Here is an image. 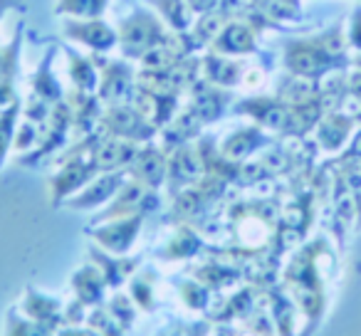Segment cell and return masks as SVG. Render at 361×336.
<instances>
[{"instance_id":"484cf974","label":"cell","mask_w":361,"mask_h":336,"mask_svg":"<svg viewBox=\"0 0 361 336\" xmlns=\"http://www.w3.org/2000/svg\"><path fill=\"white\" fill-rule=\"evenodd\" d=\"M203 250V240L191 225H178L169 245L161 250V260H188Z\"/></svg>"},{"instance_id":"9a60e30c","label":"cell","mask_w":361,"mask_h":336,"mask_svg":"<svg viewBox=\"0 0 361 336\" xmlns=\"http://www.w3.org/2000/svg\"><path fill=\"white\" fill-rule=\"evenodd\" d=\"M131 101L144 111V116L159 131L164 129L180 109V94H176V92L151 89V87H144V85H136L134 99Z\"/></svg>"},{"instance_id":"6da1fadb","label":"cell","mask_w":361,"mask_h":336,"mask_svg":"<svg viewBox=\"0 0 361 336\" xmlns=\"http://www.w3.org/2000/svg\"><path fill=\"white\" fill-rule=\"evenodd\" d=\"M116 32H119V55L131 62H139L154 47L180 40V32L169 30L159 13L149 6H134L129 15L119 18Z\"/></svg>"},{"instance_id":"3957f363","label":"cell","mask_w":361,"mask_h":336,"mask_svg":"<svg viewBox=\"0 0 361 336\" xmlns=\"http://www.w3.org/2000/svg\"><path fill=\"white\" fill-rule=\"evenodd\" d=\"M99 129L104 131L106 136L134 141V144H149V141H154L156 134H159V129L146 119L144 111H141L134 101L104 106L102 119H99Z\"/></svg>"},{"instance_id":"cb8c5ba5","label":"cell","mask_w":361,"mask_h":336,"mask_svg":"<svg viewBox=\"0 0 361 336\" xmlns=\"http://www.w3.org/2000/svg\"><path fill=\"white\" fill-rule=\"evenodd\" d=\"M146 6L159 13L161 20L173 32H188L196 23V13L191 11L188 0H144Z\"/></svg>"},{"instance_id":"f1b7e54d","label":"cell","mask_w":361,"mask_h":336,"mask_svg":"<svg viewBox=\"0 0 361 336\" xmlns=\"http://www.w3.org/2000/svg\"><path fill=\"white\" fill-rule=\"evenodd\" d=\"M50 326L40 324V321H32L25 319V316L18 314V309L8 311V319H6V336H52Z\"/></svg>"},{"instance_id":"f546056e","label":"cell","mask_w":361,"mask_h":336,"mask_svg":"<svg viewBox=\"0 0 361 336\" xmlns=\"http://www.w3.org/2000/svg\"><path fill=\"white\" fill-rule=\"evenodd\" d=\"M131 299L141 309H154V275L151 272H136L131 277Z\"/></svg>"},{"instance_id":"e0dca14e","label":"cell","mask_w":361,"mask_h":336,"mask_svg":"<svg viewBox=\"0 0 361 336\" xmlns=\"http://www.w3.org/2000/svg\"><path fill=\"white\" fill-rule=\"evenodd\" d=\"M257 50V30L243 18H233L226 27L216 35V40L208 45V52L231 57H245Z\"/></svg>"},{"instance_id":"ba28073f","label":"cell","mask_w":361,"mask_h":336,"mask_svg":"<svg viewBox=\"0 0 361 336\" xmlns=\"http://www.w3.org/2000/svg\"><path fill=\"white\" fill-rule=\"evenodd\" d=\"M159 206V196L156 191L146 188L144 183L134 181V178H126V183L119 188L114 198L102 208L99 216H94L92 225L104 220H114V218H124V216H134V213H151Z\"/></svg>"},{"instance_id":"2e32d148","label":"cell","mask_w":361,"mask_h":336,"mask_svg":"<svg viewBox=\"0 0 361 336\" xmlns=\"http://www.w3.org/2000/svg\"><path fill=\"white\" fill-rule=\"evenodd\" d=\"M97 129H99V126H97ZM139 149H141V144L116 139V136H106L104 131L99 129V139H97L94 149L90 151V156L102 173L121 171V168H129V163L134 161V156L139 154Z\"/></svg>"},{"instance_id":"d6a6232c","label":"cell","mask_w":361,"mask_h":336,"mask_svg":"<svg viewBox=\"0 0 361 336\" xmlns=\"http://www.w3.org/2000/svg\"><path fill=\"white\" fill-rule=\"evenodd\" d=\"M13 11L25 13L27 8H25V3H23V0H0V23H3V18H6L8 13H13ZM0 45H3V42H0Z\"/></svg>"},{"instance_id":"5b68a950","label":"cell","mask_w":361,"mask_h":336,"mask_svg":"<svg viewBox=\"0 0 361 336\" xmlns=\"http://www.w3.org/2000/svg\"><path fill=\"white\" fill-rule=\"evenodd\" d=\"M60 168L47 178V191H50V203L52 206H62L67 198H72L75 193H80L90 181H94L99 176V168L94 166L90 154L72 156L67 161H60Z\"/></svg>"},{"instance_id":"7a4b0ae2","label":"cell","mask_w":361,"mask_h":336,"mask_svg":"<svg viewBox=\"0 0 361 336\" xmlns=\"http://www.w3.org/2000/svg\"><path fill=\"white\" fill-rule=\"evenodd\" d=\"M97 70H99V87L97 97L104 106L111 104H126L134 99L136 92V65L126 57H109V55H94Z\"/></svg>"},{"instance_id":"83f0119b","label":"cell","mask_w":361,"mask_h":336,"mask_svg":"<svg viewBox=\"0 0 361 336\" xmlns=\"http://www.w3.org/2000/svg\"><path fill=\"white\" fill-rule=\"evenodd\" d=\"M111 0H57L55 15L60 18H104Z\"/></svg>"},{"instance_id":"4316f807","label":"cell","mask_w":361,"mask_h":336,"mask_svg":"<svg viewBox=\"0 0 361 336\" xmlns=\"http://www.w3.org/2000/svg\"><path fill=\"white\" fill-rule=\"evenodd\" d=\"M20 119H23V99L18 97L13 104H8L6 109H0V168L6 166L8 156L13 151Z\"/></svg>"},{"instance_id":"d6986e66","label":"cell","mask_w":361,"mask_h":336,"mask_svg":"<svg viewBox=\"0 0 361 336\" xmlns=\"http://www.w3.org/2000/svg\"><path fill=\"white\" fill-rule=\"evenodd\" d=\"M60 47L65 50V57H67V75H70L72 89L87 92V94H97V87H99V70H97V62H94V57H92V52L85 55V52H80L72 45H65V42H60Z\"/></svg>"},{"instance_id":"4fadbf2b","label":"cell","mask_w":361,"mask_h":336,"mask_svg":"<svg viewBox=\"0 0 361 336\" xmlns=\"http://www.w3.org/2000/svg\"><path fill=\"white\" fill-rule=\"evenodd\" d=\"M233 101L231 89H223V87L211 85L208 80H198L196 85L188 89V109L201 119L203 126L216 124V121L223 119L228 104Z\"/></svg>"},{"instance_id":"ac0fdd59","label":"cell","mask_w":361,"mask_h":336,"mask_svg":"<svg viewBox=\"0 0 361 336\" xmlns=\"http://www.w3.org/2000/svg\"><path fill=\"white\" fill-rule=\"evenodd\" d=\"M243 75H245V65H243L240 57L218 55V52L208 50L206 55H201V77L211 85L233 89V87H240Z\"/></svg>"},{"instance_id":"8992f818","label":"cell","mask_w":361,"mask_h":336,"mask_svg":"<svg viewBox=\"0 0 361 336\" xmlns=\"http://www.w3.org/2000/svg\"><path fill=\"white\" fill-rule=\"evenodd\" d=\"M146 216H149V213H134V216L97 223V225L90 228V237L94 240L97 247L111 252V255H126V252H131V247H134Z\"/></svg>"},{"instance_id":"9c48e42d","label":"cell","mask_w":361,"mask_h":336,"mask_svg":"<svg viewBox=\"0 0 361 336\" xmlns=\"http://www.w3.org/2000/svg\"><path fill=\"white\" fill-rule=\"evenodd\" d=\"M23 42H25V23L16 27L13 37L0 45V109L18 99V82H20Z\"/></svg>"},{"instance_id":"8fae6325","label":"cell","mask_w":361,"mask_h":336,"mask_svg":"<svg viewBox=\"0 0 361 336\" xmlns=\"http://www.w3.org/2000/svg\"><path fill=\"white\" fill-rule=\"evenodd\" d=\"M126 178H129L126 168H121V171H104L94 181L87 183L80 193L67 198L62 206L70 208V211H97V208H104L119 193V188L126 183Z\"/></svg>"},{"instance_id":"277c9868","label":"cell","mask_w":361,"mask_h":336,"mask_svg":"<svg viewBox=\"0 0 361 336\" xmlns=\"http://www.w3.org/2000/svg\"><path fill=\"white\" fill-rule=\"evenodd\" d=\"M62 32L72 45H80L94 55H111L119 50V32L104 18H65Z\"/></svg>"},{"instance_id":"5bb4252c","label":"cell","mask_w":361,"mask_h":336,"mask_svg":"<svg viewBox=\"0 0 361 336\" xmlns=\"http://www.w3.org/2000/svg\"><path fill=\"white\" fill-rule=\"evenodd\" d=\"M60 50H62L60 42H50V47L42 52V60L37 62V67L30 75V94L27 97H35V99L45 101V104H50V106L65 101V94H67L62 82L57 80V75H55V60Z\"/></svg>"},{"instance_id":"30bf717a","label":"cell","mask_w":361,"mask_h":336,"mask_svg":"<svg viewBox=\"0 0 361 336\" xmlns=\"http://www.w3.org/2000/svg\"><path fill=\"white\" fill-rule=\"evenodd\" d=\"M203 176V161L198 154L196 141L183 144L178 149L169 151V173H166V186H169L171 198L178 196L180 191L191 188Z\"/></svg>"},{"instance_id":"ffe728a7","label":"cell","mask_w":361,"mask_h":336,"mask_svg":"<svg viewBox=\"0 0 361 336\" xmlns=\"http://www.w3.org/2000/svg\"><path fill=\"white\" fill-rule=\"evenodd\" d=\"M90 257L99 272L104 275L106 287H121L131 275H136L141 265V257H129V255H111V252L102 250V247L92 245Z\"/></svg>"},{"instance_id":"52a82bcc","label":"cell","mask_w":361,"mask_h":336,"mask_svg":"<svg viewBox=\"0 0 361 336\" xmlns=\"http://www.w3.org/2000/svg\"><path fill=\"white\" fill-rule=\"evenodd\" d=\"M70 134H72V111H70V106H67V101H60V104L52 106L50 119L40 126V141H37V146L30 154L20 156V163L35 166L37 161L57 154L60 149H65L67 136Z\"/></svg>"},{"instance_id":"1f68e13d","label":"cell","mask_w":361,"mask_h":336,"mask_svg":"<svg viewBox=\"0 0 361 336\" xmlns=\"http://www.w3.org/2000/svg\"><path fill=\"white\" fill-rule=\"evenodd\" d=\"M178 290H180V299L186 301L191 309H203L208 304V287L206 285H198L196 280H180L178 282Z\"/></svg>"},{"instance_id":"44dd1931","label":"cell","mask_w":361,"mask_h":336,"mask_svg":"<svg viewBox=\"0 0 361 336\" xmlns=\"http://www.w3.org/2000/svg\"><path fill=\"white\" fill-rule=\"evenodd\" d=\"M201 129H203L201 119H198L188 106H183V109H178V114L159 131L161 146H164L166 151H173L183 144H193L196 139H201Z\"/></svg>"},{"instance_id":"7c38bea8","label":"cell","mask_w":361,"mask_h":336,"mask_svg":"<svg viewBox=\"0 0 361 336\" xmlns=\"http://www.w3.org/2000/svg\"><path fill=\"white\" fill-rule=\"evenodd\" d=\"M126 173H129V178L144 183L151 191H159L166 183V173H169V151L161 144L156 146L154 141L141 144L139 154L134 156Z\"/></svg>"},{"instance_id":"603a6c76","label":"cell","mask_w":361,"mask_h":336,"mask_svg":"<svg viewBox=\"0 0 361 336\" xmlns=\"http://www.w3.org/2000/svg\"><path fill=\"white\" fill-rule=\"evenodd\" d=\"M72 290H75V299H80L85 306H92L97 301H102V297H104L106 280L99 272V267L94 262H90V265H82L80 270H75Z\"/></svg>"},{"instance_id":"7402d4cb","label":"cell","mask_w":361,"mask_h":336,"mask_svg":"<svg viewBox=\"0 0 361 336\" xmlns=\"http://www.w3.org/2000/svg\"><path fill=\"white\" fill-rule=\"evenodd\" d=\"M20 309L32 321H40V324L50 326V329H57V324H65V319H62V301L35 290V287H27L25 290V299H23Z\"/></svg>"},{"instance_id":"4dcf8cb0","label":"cell","mask_w":361,"mask_h":336,"mask_svg":"<svg viewBox=\"0 0 361 336\" xmlns=\"http://www.w3.org/2000/svg\"><path fill=\"white\" fill-rule=\"evenodd\" d=\"M37 141H40V124H35V121H30V119H25V116H23L20 126H18L13 151H18L20 156L23 154H30V151L37 146Z\"/></svg>"},{"instance_id":"d4e9b609","label":"cell","mask_w":361,"mask_h":336,"mask_svg":"<svg viewBox=\"0 0 361 336\" xmlns=\"http://www.w3.org/2000/svg\"><path fill=\"white\" fill-rule=\"evenodd\" d=\"M262 144H265L262 131L257 129V126H245V129H238V131H233V134H228L226 139L218 144V149L231 161H243Z\"/></svg>"},{"instance_id":"836d02e7","label":"cell","mask_w":361,"mask_h":336,"mask_svg":"<svg viewBox=\"0 0 361 336\" xmlns=\"http://www.w3.org/2000/svg\"><path fill=\"white\" fill-rule=\"evenodd\" d=\"M218 3L221 0H188V6H191V11L193 13H208V11H213V8H218Z\"/></svg>"}]
</instances>
